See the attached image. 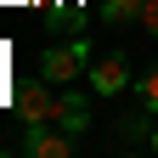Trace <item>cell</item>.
<instances>
[{
  "instance_id": "6da1fadb",
  "label": "cell",
  "mask_w": 158,
  "mask_h": 158,
  "mask_svg": "<svg viewBox=\"0 0 158 158\" xmlns=\"http://www.w3.org/2000/svg\"><path fill=\"white\" fill-rule=\"evenodd\" d=\"M90 62L96 56H90L85 40H68V45H51L45 56H40V73H45L51 85H73L79 73H90Z\"/></svg>"
},
{
  "instance_id": "7a4b0ae2",
  "label": "cell",
  "mask_w": 158,
  "mask_h": 158,
  "mask_svg": "<svg viewBox=\"0 0 158 158\" xmlns=\"http://www.w3.org/2000/svg\"><path fill=\"white\" fill-rule=\"evenodd\" d=\"M51 79L45 73H34V79H23V85L11 90V107H17V118H23V130H34V124H51Z\"/></svg>"
},
{
  "instance_id": "3957f363",
  "label": "cell",
  "mask_w": 158,
  "mask_h": 158,
  "mask_svg": "<svg viewBox=\"0 0 158 158\" xmlns=\"http://www.w3.org/2000/svg\"><path fill=\"white\" fill-rule=\"evenodd\" d=\"M23 152L28 158H68L73 152V130H62V124H34L28 141H23Z\"/></svg>"
},
{
  "instance_id": "277c9868",
  "label": "cell",
  "mask_w": 158,
  "mask_h": 158,
  "mask_svg": "<svg viewBox=\"0 0 158 158\" xmlns=\"http://www.w3.org/2000/svg\"><path fill=\"white\" fill-rule=\"evenodd\" d=\"M124 85H130V62H124L118 51H107V56L90 62V90H96V96H118Z\"/></svg>"
},
{
  "instance_id": "5b68a950",
  "label": "cell",
  "mask_w": 158,
  "mask_h": 158,
  "mask_svg": "<svg viewBox=\"0 0 158 158\" xmlns=\"http://www.w3.org/2000/svg\"><path fill=\"white\" fill-rule=\"evenodd\" d=\"M51 124H62V130H73V135H85V130H90V102H85L79 90L62 85V96L51 102Z\"/></svg>"
},
{
  "instance_id": "8992f818",
  "label": "cell",
  "mask_w": 158,
  "mask_h": 158,
  "mask_svg": "<svg viewBox=\"0 0 158 158\" xmlns=\"http://www.w3.org/2000/svg\"><path fill=\"white\" fill-rule=\"evenodd\" d=\"M141 6H147V0H102V17L118 28V23H135V17H141Z\"/></svg>"
},
{
  "instance_id": "52a82bcc",
  "label": "cell",
  "mask_w": 158,
  "mask_h": 158,
  "mask_svg": "<svg viewBox=\"0 0 158 158\" xmlns=\"http://www.w3.org/2000/svg\"><path fill=\"white\" fill-rule=\"evenodd\" d=\"M135 102H141L147 113H158V62L147 73H135Z\"/></svg>"
},
{
  "instance_id": "ba28073f",
  "label": "cell",
  "mask_w": 158,
  "mask_h": 158,
  "mask_svg": "<svg viewBox=\"0 0 158 158\" xmlns=\"http://www.w3.org/2000/svg\"><path fill=\"white\" fill-rule=\"evenodd\" d=\"M135 23H141L147 34H158V0H147V6H141V17H135Z\"/></svg>"
},
{
  "instance_id": "9c48e42d",
  "label": "cell",
  "mask_w": 158,
  "mask_h": 158,
  "mask_svg": "<svg viewBox=\"0 0 158 158\" xmlns=\"http://www.w3.org/2000/svg\"><path fill=\"white\" fill-rule=\"evenodd\" d=\"M147 147H152V152H158V124H152V135H147Z\"/></svg>"
}]
</instances>
